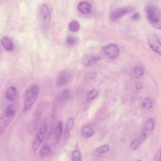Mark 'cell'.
<instances>
[{
  "label": "cell",
  "mask_w": 161,
  "mask_h": 161,
  "mask_svg": "<svg viewBox=\"0 0 161 161\" xmlns=\"http://www.w3.org/2000/svg\"><path fill=\"white\" fill-rule=\"evenodd\" d=\"M39 91V86L36 84L31 85L25 91L24 96L23 111L29 110L36 101Z\"/></svg>",
  "instance_id": "cell-1"
},
{
  "label": "cell",
  "mask_w": 161,
  "mask_h": 161,
  "mask_svg": "<svg viewBox=\"0 0 161 161\" xmlns=\"http://www.w3.org/2000/svg\"><path fill=\"white\" fill-rule=\"evenodd\" d=\"M17 112L15 106L12 104L7 106L0 119V134H3L13 120Z\"/></svg>",
  "instance_id": "cell-2"
},
{
  "label": "cell",
  "mask_w": 161,
  "mask_h": 161,
  "mask_svg": "<svg viewBox=\"0 0 161 161\" xmlns=\"http://www.w3.org/2000/svg\"><path fill=\"white\" fill-rule=\"evenodd\" d=\"M148 20L155 29H161V20L156 7L151 4L147 5L145 8Z\"/></svg>",
  "instance_id": "cell-3"
},
{
  "label": "cell",
  "mask_w": 161,
  "mask_h": 161,
  "mask_svg": "<svg viewBox=\"0 0 161 161\" xmlns=\"http://www.w3.org/2000/svg\"><path fill=\"white\" fill-rule=\"evenodd\" d=\"M52 11L50 7L46 4L41 7L39 12V18L43 29H47L49 27L51 21Z\"/></svg>",
  "instance_id": "cell-4"
},
{
  "label": "cell",
  "mask_w": 161,
  "mask_h": 161,
  "mask_svg": "<svg viewBox=\"0 0 161 161\" xmlns=\"http://www.w3.org/2000/svg\"><path fill=\"white\" fill-rule=\"evenodd\" d=\"M48 131V126L46 123L40 126L32 145L33 151H36L40 147L45 139Z\"/></svg>",
  "instance_id": "cell-5"
},
{
  "label": "cell",
  "mask_w": 161,
  "mask_h": 161,
  "mask_svg": "<svg viewBox=\"0 0 161 161\" xmlns=\"http://www.w3.org/2000/svg\"><path fill=\"white\" fill-rule=\"evenodd\" d=\"M134 10V8L131 7H127L116 9L111 13L110 19L112 21H116L124 16L132 12Z\"/></svg>",
  "instance_id": "cell-6"
},
{
  "label": "cell",
  "mask_w": 161,
  "mask_h": 161,
  "mask_svg": "<svg viewBox=\"0 0 161 161\" xmlns=\"http://www.w3.org/2000/svg\"><path fill=\"white\" fill-rule=\"evenodd\" d=\"M147 39L150 48L161 55V43L157 36L154 34H149L148 35Z\"/></svg>",
  "instance_id": "cell-7"
},
{
  "label": "cell",
  "mask_w": 161,
  "mask_h": 161,
  "mask_svg": "<svg viewBox=\"0 0 161 161\" xmlns=\"http://www.w3.org/2000/svg\"><path fill=\"white\" fill-rule=\"evenodd\" d=\"M72 78V74L68 70H64L58 75L56 81V85L59 87L65 86L70 82Z\"/></svg>",
  "instance_id": "cell-8"
},
{
  "label": "cell",
  "mask_w": 161,
  "mask_h": 161,
  "mask_svg": "<svg viewBox=\"0 0 161 161\" xmlns=\"http://www.w3.org/2000/svg\"><path fill=\"white\" fill-rule=\"evenodd\" d=\"M120 50L116 44H111L107 46L105 50L106 56L109 59H114L119 55Z\"/></svg>",
  "instance_id": "cell-9"
},
{
  "label": "cell",
  "mask_w": 161,
  "mask_h": 161,
  "mask_svg": "<svg viewBox=\"0 0 161 161\" xmlns=\"http://www.w3.org/2000/svg\"><path fill=\"white\" fill-rule=\"evenodd\" d=\"M77 8L80 12L84 14H88L91 13L92 9L91 5L88 3L85 2L79 3Z\"/></svg>",
  "instance_id": "cell-10"
},
{
  "label": "cell",
  "mask_w": 161,
  "mask_h": 161,
  "mask_svg": "<svg viewBox=\"0 0 161 161\" xmlns=\"http://www.w3.org/2000/svg\"><path fill=\"white\" fill-rule=\"evenodd\" d=\"M6 97L7 100L10 102H14L17 99V91L16 88L14 87L9 88L7 91Z\"/></svg>",
  "instance_id": "cell-11"
},
{
  "label": "cell",
  "mask_w": 161,
  "mask_h": 161,
  "mask_svg": "<svg viewBox=\"0 0 161 161\" xmlns=\"http://www.w3.org/2000/svg\"><path fill=\"white\" fill-rule=\"evenodd\" d=\"M1 43L7 51H11L13 50L14 49L13 43L9 38L7 37H4L1 40Z\"/></svg>",
  "instance_id": "cell-12"
},
{
  "label": "cell",
  "mask_w": 161,
  "mask_h": 161,
  "mask_svg": "<svg viewBox=\"0 0 161 161\" xmlns=\"http://www.w3.org/2000/svg\"><path fill=\"white\" fill-rule=\"evenodd\" d=\"M52 154V150L50 146L47 144H45L43 146L40 151V155L42 158L50 157Z\"/></svg>",
  "instance_id": "cell-13"
},
{
  "label": "cell",
  "mask_w": 161,
  "mask_h": 161,
  "mask_svg": "<svg viewBox=\"0 0 161 161\" xmlns=\"http://www.w3.org/2000/svg\"><path fill=\"white\" fill-rule=\"evenodd\" d=\"M63 132V125L62 122L59 121L56 128H55V136L56 144H58L60 140Z\"/></svg>",
  "instance_id": "cell-14"
},
{
  "label": "cell",
  "mask_w": 161,
  "mask_h": 161,
  "mask_svg": "<svg viewBox=\"0 0 161 161\" xmlns=\"http://www.w3.org/2000/svg\"><path fill=\"white\" fill-rule=\"evenodd\" d=\"M74 122V120L73 118H70L68 121L66 127L65 137H64L65 141L67 140L69 137L70 131L73 126Z\"/></svg>",
  "instance_id": "cell-15"
},
{
  "label": "cell",
  "mask_w": 161,
  "mask_h": 161,
  "mask_svg": "<svg viewBox=\"0 0 161 161\" xmlns=\"http://www.w3.org/2000/svg\"><path fill=\"white\" fill-rule=\"evenodd\" d=\"M70 95V92L69 90L68 89L64 90L60 95L58 97L56 101L60 103L65 102L69 99Z\"/></svg>",
  "instance_id": "cell-16"
},
{
  "label": "cell",
  "mask_w": 161,
  "mask_h": 161,
  "mask_svg": "<svg viewBox=\"0 0 161 161\" xmlns=\"http://www.w3.org/2000/svg\"><path fill=\"white\" fill-rule=\"evenodd\" d=\"M93 134L94 132L92 128L89 126L84 127L82 130V136L85 138H89Z\"/></svg>",
  "instance_id": "cell-17"
},
{
  "label": "cell",
  "mask_w": 161,
  "mask_h": 161,
  "mask_svg": "<svg viewBox=\"0 0 161 161\" xmlns=\"http://www.w3.org/2000/svg\"><path fill=\"white\" fill-rule=\"evenodd\" d=\"M69 28L70 30L74 32H77L79 29V24L77 21H73L69 23Z\"/></svg>",
  "instance_id": "cell-18"
},
{
  "label": "cell",
  "mask_w": 161,
  "mask_h": 161,
  "mask_svg": "<svg viewBox=\"0 0 161 161\" xmlns=\"http://www.w3.org/2000/svg\"><path fill=\"white\" fill-rule=\"evenodd\" d=\"M134 75L137 78H140L144 74V69L140 66H138L135 67L134 70Z\"/></svg>",
  "instance_id": "cell-19"
},
{
  "label": "cell",
  "mask_w": 161,
  "mask_h": 161,
  "mask_svg": "<svg viewBox=\"0 0 161 161\" xmlns=\"http://www.w3.org/2000/svg\"><path fill=\"white\" fill-rule=\"evenodd\" d=\"M154 126L153 121L152 119H150L146 123L144 126V129L147 131H151L154 129Z\"/></svg>",
  "instance_id": "cell-20"
},
{
  "label": "cell",
  "mask_w": 161,
  "mask_h": 161,
  "mask_svg": "<svg viewBox=\"0 0 161 161\" xmlns=\"http://www.w3.org/2000/svg\"><path fill=\"white\" fill-rule=\"evenodd\" d=\"M98 92L95 89H92L90 91L87 95V100L88 101H91L93 100L97 95Z\"/></svg>",
  "instance_id": "cell-21"
},
{
  "label": "cell",
  "mask_w": 161,
  "mask_h": 161,
  "mask_svg": "<svg viewBox=\"0 0 161 161\" xmlns=\"http://www.w3.org/2000/svg\"><path fill=\"white\" fill-rule=\"evenodd\" d=\"M153 103L151 100L149 98H146L142 103L143 107L146 109H149L153 106Z\"/></svg>",
  "instance_id": "cell-22"
},
{
  "label": "cell",
  "mask_w": 161,
  "mask_h": 161,
  "mask_svg": "<svg viewBox=\"0 0 161 161\" xmlns=\"http://www.w3.org/2000/svg\"><path fill=\"white\" fill-rule=\"evenodd\" d=\"M109 145H105L100 147L95 150V151L99 154H102L107 152L110 149Z\"/></svg>",
  "instance_id": "cell-23"
},
{
  "label": "cell",
  "mask_w": 161,
  "mask_h": 161,
  "mask_svg": "<svg viewBox=\"0 0 161 161\" xmlns=\"http://www.w3.org/2000/svg\"><path fill=\"white\" fill-rule=\"evenodd\" d=\"M72 159L74 161H81V158L79 151L78 150H76L72 153Z\"/></svg>",
  "instance_id": "cell-24"
},
{
  "label": "cell",
  "mask_w": 161,
  "mask_h": 161,
  "mask_svg": "<svg viewBox=\"0 0 161 161\" xmlns=\"http://www.w3.org/2000/svg\"><path fill=\"white\" fill-rule=\"evenodd\" d=\"M140 144L139 140L133 141L130 145V149L132 150H134L137 149Z\"/></svg>",
  "instance_id": "cell-25"
},
{
  "label": "cell",
  "mask_w": 161,
  "mask_h": 161,
  "mask_svg": "<svg viewBox=\"0 0 161 161\" xmlns=\"http://www.w3.org/2000/svg\"><path fill=\"white\" fill-rule=\"evenodd\" d=\"M101 60V58L99 57H95L90 59L88 61L87 64L88 66H91L97 62H98Z\"/></svg>",
  "instance_id": "cell-26"
},
{
  "label": "cell",
  "mask_w": 161,
  "mask_h": 161,
  "mask_svg": "<svg viewBox=\"0 0 161 161\" xmlns=\"http://www.w3.org/2000/svg\"><path fill=\"white\" fill-rule=\"evenodd\" d=\"M76 40L75 38L72 36L68 37L67 39V43L70 45H73L76 42Z\"/></svg>",
  "instance_id": "cell-27"
},
{
  "label": "cell",
  "mask_w": 161,
  "mask_h": 161,
  "mask_svg": "<svg viewBox=\"0 0 161 161\" xmlns=\"http://www.w3.org/2000/svg\"><path fill=\"white\" fill-rule=\"evenodd\" d=\"M154 160L161 161V146L157 151L154 158Z\"/></svg>",
  "instance_id": "cell-28"
},
{
  "label": "cell",
  "mask_w": 161,
  "mask_h": 161,
  "mask_svg": "<svg viewBox=\"0 0 161 161\" xmlns=\"http://www.w3.org/2000/svg\"><path fill=\"white\" fill-rule=\"evenodd\" d=\"M147 137V135L145 133L143 134L140 137L139 140L141 144L144 142L146 140Z\"/></svg>",
  "instance_id": "cell-29"
},
{
  "label": "cell",
  "mask_w": 161,
  "mask_h": 161,
  "mask_svg": "<svg viewBox=\"0 0 161 161\" xmlns=\"http://www.w3.org/2000/svg\"><path fill=\"white\" fill-rule=\"evenodd\" d=\"M133 19L135 21H139L140 18V13H137L135 14L132 16Z\"/></svg>",
  "instance_id": "cell-30"
},
{
  "label": "cell",
  "mask_w": 161,
  "mask_h": 161,
  "mask_svg": "<svg viewBox=\"0 0 161 161\" xmlns=\"http://www.w3.org/2000/svg\"><path fill=\"white\" fill-rule=\"evenodd\" d=\"M135 86L136 89H140L143 88V85L141 82H137L136 83Z\"/></svg>",
  "instance_id": "cell-31"
},
{
  "label": "cell",
  "mask_w": 161,
  "mask_h": 161,
  "mask_svg": "<svg viewBox=\"0 0 161 161\" xmlns=\"http://www.w3.org/2000/svg\"><path fill=\"white\" fill-rule=\"evenodd\" d=\"M97 74L96 73H94L92 74L91 77V78L92 79H94L96 77Z\"/></svg>",
  "instance_id": "cell-32"
}]
</instances>
